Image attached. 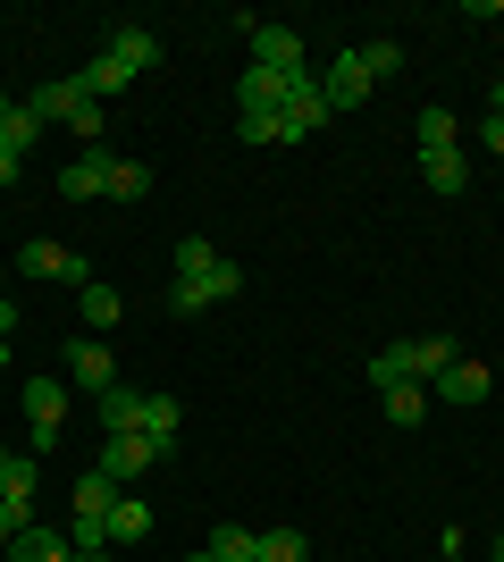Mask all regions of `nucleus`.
<instances>
[{"label": "nucleus", "mask_w": 504, "mask_h": 562, "mask_svg": "<svg viewBox=\"0 0 504 562\" xmlns=\"http://www.w3.org/2000/svg\"><path fill=\"white\" fill-rule=\"evenodd\" d=\"M160 34H152V25H119V34H110V43L93 50V68H85V93L93 101H110V93H126V85H135V76H152L160 68Z\"/></svg>", "instance_id": "obj_1"}, {"label": "nucleus", "mask_w": 504, "mask_h": 562, "mask_svg": "<svg viewBox=\"0 0 504 562\" xmlns=\"http://www.w3.org/2000/svg\"><path fill=\"white\" fill-rule=\"evenodd\" d=\"M227 294H244V269L227 252L211 260V269H186V278L168 285V311H177V319H193V311H211V303H227Z\"/></svg>", "instance_id": "obj_2"}, {"label": "nucleus", "mask_w": 504, "mask_h": 562, "mask_svg": "<svg viewBox=\"0 0 504 562\" xmlns=\"http://www.w3.org/2000/svg\"><path fill=\"white\" fill-rule=\"evenodd\" d=\"M25 420H34V462L59 446V428H68V378H25Z\"/></svg>", "instance_id": "obj_3"}, {"label": "nucleus", "mask_w": 504, "mask_h": 562, "mask_svg": "<svg viewBox=\"0 0 504 562\" xmlns=\"http://www.w3.org/2000/svg\"><path fill=\"white\" fill-rule=\"evenodd\" d=\"M328 117L336 110H328V93H320V76L303 68V76H294V93H287V110H278V143H312Z\"/></svg>", "instance_id": "obj_4"}, {"label": "nucleus", "mask_w": 504, "mask_h": 562, "mask_svg": "<svg viewBox=\"0 0 504 562\" xmlns=\"http://www.w3.org/2000/svg\"><path fill=\"white\" fill-rule=\"evenodd\" d=\"M93 470L126 487V479H144V470H160V446H152L144 428H119V437H101V462H93Z\"/></svg>", "instance_id": "obj_5"}, {"label": "nucleus", "mask_w": 504, "mask_h": 562, "mask_svg": "<svg viewBox=\"0 0 504 562\" xmlns=\"http://www.w3.org/2000/svg\"><path fill=\"white\" fill-rule=\"evenodd\" d=\"M244 34H253V68H269V76H303V68H312L294 25H253V18H244Z\"/></svg>", "instance_id": "obj_6"}, {"label": "nucleus", "mask_w": 504, "mask_h": 562, "mask_svg": "<svg viewBox=\"0 0 504 562\" xmlns=\"http://www.w3.org/2000/svg\"><path fill=\"white\" fill-rule=\"evenodd\" d=\"M68 386H85V395H101V386H119V352H110V336H76L68 352Z\"/></svg>", "instance_id": "obj_7"}, {"label": "nucleus", "mask_w": 504, "mask_h": 562, "mask_svg": "<svg viewBox=\"0 0 504 562\" xmlns=\"http://www.w3.org/2000/svg\"><path fill=\"white\" fill-rule=\"evenodd\" d=\"M18 269H25V278H43V285H93L85 252H68V244H25Z\"/></svg>", "instance_id": "obj_8"}, {"label": "nucleus", "mask_w": 504, "mask_h": 562, "mask_svg": "<svg viewBox=\"0 0 504 562\" xmlns=\"http://www.w3.org/2000/svg\"><path fill=\"white\" fill-rule=\"evenodd\" d=\"M320 93H328V110H361L379 85H370V68H361V50H336L328 76H320Z\"/></svg>", "instance_id": "obj_9"}, {"label": "nucleus", "mask_w": 504, "mask_h": 562, "mask_svg": "<svg viewBox=\"0 0 504 562\" xmlns=\"http://www.w3.org/2000/svg\"><path fill=\"white\" fill-rule=\"evenodd\" d=\"M287 93H294V76L244 68V85H236V117H278V110H287Z\"/></svg>", "instance_id": "obj_10"}, {"label": "nucleus", "mask_w": 504, "mask_h": 562, "mask_svg": "<svg viewBox=\"0 0 504 562\" xmlns=\"http://www.w3.org/2000/svg\"><path fill=\"white\" fill-rule=\"evenodd\" d=\"M488 386H496V378H488V361H471V352H462V361L437 378L429 395H437V403H455V412H471V403H488Z\"/></svg>", "instance_id": "obj_11"}, {"label": "nucleus", "mask_w": 504, "mask_h": 562, "mask_svg": "<svg viewBox=\"0 0 504 562\" xmlns=\"http://www.w3.org/2000/svg\"><path fill=\"white\" fill-rule=\"evenodd\" d=\"M144 386H126V378H119V386H101V395H93V412H101V437H119V428H144Z\"/></svg>", "instance_id": "obj_12"}, {"label": "nucleus", "mask_w": 504, "mask_h": 562, "mask_svg": "<svg viewBox=\"0 0 504 562\" xmlns=\"http://www.w3.org/2000/svg\"><path fill=\"white\" fill-rule=\"evenodd\" d=\"M59 193H68V202H110V151L68 160V168H59Z\"/></svg>", "instance_id": "obj_13"}, {"label": "nucleus", "mask_w": 504, "mask_h": 562, "mask_svg": "<svg viewBox=\"0 0 504 562\" xmlns=\"http://www.w3.org/2000/svg\"><path fill=\"white\" fill-rule=\"evenodd\" d=\"M76 311H85V336H110L126 303H119V285H101V278H93V285H76Z\"/></svg>", "instance_id": "obj_14"}, {"label": "nucleus", "mask_w": 504, "mask_h": 562, "mask_svg": "<svg viewBox=\"0 0 504 562\" xmlns=\"http://www.w3.org/2000/svg\"><path fill=\"white\" fill-rule=\"evenodd\" d=\"M76 93H85V76H59V85H43V93H25L18 110H25V117H43V126H51V117H59V126H68Z\"/></svg>", "instance_id": "obj_15"}, {"label": "nucleus", "mask_w": 504, "mask_h": 562, "mask_svg": "<svg viewBox=\"0 0 504 562\" xmlns=\"http://www.w3.org/2000/svg\"><path fill=\"white\" fill-rule=\"evenodd\" d=\"M76 504H68V513L76 520H110V504H119V479H101V470H85V479H76Z\"/></svg>", "instance_id": "obj_16"}, {"label": "nucleus", "mask_w": 504, "mask_h": 562, "mask_svg": "<svg viewBox=\"0 0 504 562\" xmlns=\"http://www.w3.org/2000/svg\"><path fill=\"white\" fill-rule=\"evenodd\" d=\"M152 538V504L144 495H119V504H110V546H144Z\"/></svg>", "instance_id": "obj_17"}, {"label": "nucleus", "mask_w": 504, "mask_h": 562, "mask_svg": "<svg viewBox=\"0 0 504 562\" xmlns=\"http://www.w3.org/2000/svg\"><path fill=\"white\" fill-rule=\"evenodd\" d=\"M421 177H429V193L455 202V193L471 186V160H462V151H421Z\"/></svg>", "instance_id": "obj_18"}, {"label": "nucleus", "mask_w": 504, "mask_h": 562, "mask_svg": "<svg viewBox=\"0 0 504 562\" xmlns=\"http://www.w3.org/2000/svg\"><path fill=\"white\" fill-rule=\"evenodd\" d=\"M177 428H186V412H177V395H152V403H144V437H152V446H160V462H168V453H177Z\"/></svg>", "instance_id": "obj_19"}, {"label": "nucleus", "mask_w": 504, "mask_h": 562, "mask_svg": "<svg viewBox=\"0 0 504 562\" xmlns=\"http://www.w3.org/2000/svg\"><path fill=\"white\" fill-rule=\"evenodd\" d=\"M9 562H76V546H68V529H25L9 546Z\"/></svg>", "instance_id": "obj_20"}, {"label": "nucleus", "mask_w": 504, "mask_h": 562, "mask_svg": "<svg viewBox=\"0 0 504 562\" xmlns=\"http://www.w3.org/2000/svg\"><path fill=\"white\" fill-rule=\"evenodd\" d=\"M412 143H421V151H462V143H455V110H446V101H429V110L412 117Z\"/></svg>", "instance_id": "obj_21"}, {"label": "nucleus", "mask_w": 504, "mask_h": 562, "mask_svg": "<svg viewBox=\"0 0 504 562\" xmlns=\"http://www.w3.org/2000/svg\"><path fill=\"white\" fill-rule=\"evenodd\" d=\"M211 554H219V562H253V554H261V529H244V520H219V529H211Z\"/></svg>", "instance_id": "obj_22"}, {"label": "nucleus", "mask_w": 504, "mask_h": 562, "mask_svg": "<svg viewBox=\"0 0 504 562\" xmlns=\"http://www.w3.org/2000/svg\"><path fill=\"white\" fill-rule=\"evenodd\" d=\"M101 126H110V101H93V93H76V110H68V135L85 143V151H101Z\"/></svg>", "instance_id": "obj_23"}, {"label": "nucleus", "mask_w": 504, "mask_h": 562, "mask_svg": "<svg viewBox=\"0 0 504 562\" xmlns=\"http://www.w3.org/2000/svg\"><path fill=\"white\" fill-rule=\"evenodd\" d=\"M34 487H43V462H34V453H0V495H25V504H34Z\"/></svg>", "instance_id": "obj_24"}, {"label": "nucleus", "mask_w": 504, "mask_h": 562, "mask_svg": "<svg viewBox=\"0 0 504 562\" xmlns=\"http://www.w3.org/2000/svg\"><path fill=\"white\" fill-rule=\"evenodd\" d=\"M152 193V168L144 160H119V151H110V202H144Z\"/></svg>", "instance_id": "obj_25"}, {"label": "nucleus", "mask_w": 504, "mask_h": 562, "mask_svg": "<svg viewBox=\"0 0 504 562\" xmlns=\"http://www.w3.org/2000/svg\"><path fill=\"white\" fill-rule=\"evenodd\" d=\"M253 562H312V538L303 529H261V554Z\"/></svg>", "instance_id": "obj_26"}, {"label": "nucleus", "mask_w": 504, "mask_h": 562, "mask_svg": "<svg viewBox=\"0 0 504 562\" xmlns=\"http://www.w3.org/2000/svg\"><path fill=\"white\" fill-rule=\"evenodd\" d=\"M379 395H387V420H395V428H412L421 412H429V386H412V378H404V386H379Z\"/></svg>", "instance_id": "obj_27"}, {"label": "nucleus", "mask_w": 504, "mask_h": 562, "mask_svg": "<svg viewBox=\"0 0 504 562\" xmlns=\"http://www.w3.org/2000/svg\"><path fill=\"white\" fill-rule=\"evenodd\" d=\"M25 529H34V504H25V495H0V554H9Z\"/></svg>", "instance_id": "obj_28"}, {"label": "nucleus", "mask_w": 504, "mask_h": 562, "mask_svg": "<svg viewBox=\"0 0 504 562\" xmlns=\"http://www.w3.org/2000/svg\"><path fill=\"white\" fill-rule=\"evenodd\" d=\"M34 143H43V117H25V110H9V126H0V151H34Z\"/></svg>", "instance_id": "obj_29"}, {"label": "nucleus", "mask_w": 504, "mask_h": 562, "mask_svg": "<svg viewBox=\"0 0 504 562\" xmlns=\"http://www.w3.org/2000/svg\"><path fill=\"white\" fill-rule=\"evenodd\" d=\"M361 50V68H370V85H387V76L404 68V43H354Z\"/></svg>", "instance_id": "obj_30"}, {"label": "nucleus", "mask_w": 504, "mask_h": 562, "mask_svg": "<svg viewBox=\"0 0 504 562\" xmlns=\"http://www.w3.org/2000/svg\"><path fill=\"white\" fill-rule=\"evenodd\" d=\"M480 143H488V151L504 160V110H488V117H480Z\"/></svg>", "instance_id": "obj_31"}, {"label": "nucleus", "mask_w": 504, "mask_h": 562, "mask_svg": "<svg viewBox=\"0 0 504 562\" xmlns=\"http://www.w3.org/2000/svg\"><path fill=\"white\" fill-rule=\"evenodd\" d=\"M0 336H18V294H0Z\"/></svg>", "instance_id": "obj_32"}, {"label": "nucleus", "mask_w": 504, "mask_h": 562, "mask_svg": "<svg viewBox=\"0 0 504 562\" xmlns=\"http://www.w3.org/2000/svg\"><path fill=\"white\" fill-rule=\"evenodd\" d=\"M18 168H25L18 151H0V186H18Z\"/></svg>", "instance_id": "obj_33"}, {"label": "nucleus", "mask_w": 504, "mask_h": 562, "mask_svg": "<svg viewBox=\"0 0 504 562\" xmlns=\"http://www.w3.org/2000/svg\"><path fill=\"white\" fill-rule=\"evenodd\" d=\"M9 110H18V101H9V93H0V126H9Z\"/></svg>", "instance_id": "obj_34"}, {"label": "nucleus", "mask_w": 504, "mask_h": 562, "mask_svg": "<svg viewBox=\"0 0 504 562\" xmlns=\"http://www.w3.org/2000/svg\"><path fill=\"white\" fill-rule=\"evenodd\" d=\"M186 562H219V554H211V546H202V554H186Z\"/></svg>", "instance_id": "obj_35"}, {"label": "nucleus", "mask_w": 504, "mask_h": 562, "mask_svg": "<svg viewBox=\"0 0 504 562\" xmlns=\"http://www.w3.org/2000/svg\"><path fill=\"white\" fill-rule=\"evenodd\" d=\"M0 370H9V336H0Z\"/></svg>", "instance_id": "obj_36"}, {"label": "nucleus", "mask_w": 504, "mask_h": 562, "mask_svg": "<svg viewBox=\"0 0 504 562\" xmlns=\"http://www.w3.org/2000/svg\"><path fill=\"white\" fill-rule=\"evenodd\" d=\"M76 562H110V554H76Z\"/></svg>", "instance_id": "obj_37"}]
</instances>
